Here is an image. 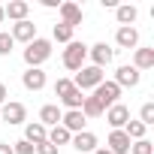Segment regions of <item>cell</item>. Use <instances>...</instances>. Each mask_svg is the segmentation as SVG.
<instances>
[{"label":"cell","instance_id":"d4e9b609","mask_svg":"<svg viewBox=\"0 0 154 154\" xmlns=\"http://www.w3.org/2000/svg\"><path fill=\"white\" fill-rule=\"evenodd\" d=\"M103 112H106V109H103L94 97H85V100H82V115H85V118H100Z\"/></svg>","mask_w":154,"mask_h":154},{"label":"cell","instance_id":"8992f818","mask_svg":"<svg viewBox=\"0 0 154 154\" xmlns=\"http://www.w3.org/2000/svg\"><path fill=\"white\" fill-rule=\"evenodd\" d=\"M0 121H6V124H27V109H24V103L6 100L3 106H0Z\"/></svg>","mask_w":154,"mask_h":154},{"label":"cell","instance_id":"cb8c5ba5","mask_svg":"<svg viewBox=\"0 0 154 154\" xmlns=\"http://www.w3.org/2000/svg\"><path fill=\"white\" fill-rule=\"evenodd\" d=\"M82 100H85V94H82L79 88H72L66 97H60V106H63L66 112H69V109H82Z\"/></svg>","mask_w":154,"mask_h":154},{"label":"cell","instance_id":"8fae6325","mask_svg":"<svg viewBox=\"0 0 154 154\" xmlns=\"http://www.w3.org/2000/svg\"><path fill=\"white\" fill-rule=\"evenodd\" d=\"M9 36H12L15 42H24V45H27V42L36 39V24H33L30 18H24V21H18V24L9 27Z\"/></svg>","mask_w":154,"mask_h":154},{"label":"cell","instance_id":"3957f363","mask_svg":"<svg viewBox=\"0 0 154 154\" xmlns=\"http://www.w3.org/2000/svg\"><path fill=\"white\" fill-rule=\"evenodd\" d=\"M85 60H88V45H85V42H79V39L66 42V48H63V66H66V69L79 72V69L85 66Z\"/></svg>","mask_w":154,"mask_h":154},{"label":"cell","instance_id":"9c48e42d","mask_svg":"<svg viewBox=\"0 0 154 154\" xmlns=\"http://www.w3.org/2000/svg\"><path fill=\"white\" fill-rule=\"evenodd\" d=\"M69 145L79 151V154H94V151H97V145H100V139H97L91 130H82V133H72Z\"/></svg>","mask_w":154,"mask_h":154},{"label":"cell","instance_id":"e0dca14e","mask_svg":"<svg viewBox=\"0 0 154 154\" xmlns=\"http://www.w3.org/2000/svg\"><path fill=\"white\" fill-rule=\"evenodd\" d=\"M115 42L121 48H139V30L136 27H118L115 30Z\"/></svg>","mask_w":154,"mask_h":154},{"label":"cell","instance_id":"7402d4cb","mask_svg":"<svg viewBox=\"0 0 154 154\" xmlns=\"http://www.w3.org/2000/svg\"><path fill=\"white\" fill-rule=\"evenodd\" d=\"M72 33H75V30H72V27H66V24H60V21H57V24L51 27V39H54V42H63V45L75 39Z\"/></svg>","mask_w":154,"mask_h":154},{"label":"cell","instance_id":"f546056e","mask_svg":"<svg viewBox=\"0 0 154 154\" xmlns=\"http://www.w3.org/2000/svg\"><path fill=\"white\" fill-rule=\"evenodd\" d=\"M12 154H36V145H30L27 139H18L12 142Z\"/></svg>","mask_w":154,"mask_h":154},{"label":"cell","instance_id":"e575fe53","mask_svg":"<svg viewBox=\"0 0 154 154\" xmlns=\"http://www.w3.org/2000/svg\"><path fill=\"white\" fill-rule=\"evenodd\" d=\"M94 154H109V151H106V148H97V151H94Z\"/></svg>","mask_w":154,"mask_h":154},{"label":"cell","instance_id":"d6986e66","mask_svg":"<svg viewBox=\"0 0 154 154\" xmlns=\"http://www.w3.org/2000/svg\"><path fill=\"white\" fill-rule=\"evenodd\" d=\"M130 66H136L139 72L142 69H151L154 66V48H133V63Z\"/></svg>","mask_w":154,"mask_h":154},{"label":"cell","instance_id":"484cf974","mask_svg":"<svg viewBox=\"0 0 154 154\" xmlns=\"http://www.w3.org/2000/svg\"><path fill=\"white\" fill-rule=\"evenodd\" d=\"M72 88H75V85H72V79H57V82H54V88H51V91H54V97H57V100H60V97H66V94H69V91H72Z\"/></svg>","mask_w":154,"mask_h":154},{"label":"cell","instance_id":"ba28073f","mask_svg":"<svg viewBox=\"0 0 154 154\" xmlns=\"http://www.w3.org/2000/svg\"><path fill=\"white\" fill-rule=\"evenodd\" d=\"M112 82H115L121 91H124V88H136V85L142 82V72H139L136 66L124 63V66H118V69H115V79H112Z\"/></svg>","mask_w":154,"mask_h":154},{"label":"cell","instance_id":"5bb4252c","mask_svg":"<svg viewBox=\"0 0 154 154\" xmlns=\"http://www.w3.org/2000/svg\"><path fill=\"white\" fill-rule=\"evenodd\" d=\"M3 12H6V18L12 24H18V21H24L30 15V3H27V0H9V3L3 6Z\"/></svg>","mask_w":154,"mask_h":154},{"label":"cell","instance_id":"277c9868","mask_svg":"<svg viewBox=\"0 0 154 154\" xmlns=\"http://www.w3.org/2000/svg\"><path fill=\"white\" fill-rule=\"evenodd\" d=\"M103 109H109V106H115V103H121V88L112 82V79H106V82H100L97 88H94V94H91Z\"/></svg>","mask_w":154,"mask_h":154},{"label":"cell","instance_id":"4fadbf2b","mask_svg":"<svg viewBox=\"0 0 154 154\" xmlns=\"http://www.w3.org/2000/svg\"><path fill=\"white\" fill-rule=\"evenodd\" d=\"M85 124H88V118L82 115V109H69V112L60 115V127H66L69 133H82Z\"/></svg>","mask_w":154,"mask_h":154},{"label":"cell","instance_id":"d6a6232c","mask_svg":"<svg viewBox=\"0 0 154 154\" xmlns=\"http://www.w3.org/2000/svg\"><path fill=\"white\" fill-rule=\"evenodd\" d=\"M0 154H12V145L9 142H0Z\"/></svg>","mask_w":154,"mask_h":154},{"label":"cell","instance_id":"1f68e13d","mask_svg":"<svg viewBox=\"0 0 154 154\" xmlns=\"http://www.w3.org/2000/svg\"><path fill=\"white\" fill-rule=\"evenodd\" d=\"M6 97H9V91H6V85H3V82H0V106L6 103Z\"/></svg>","mask_w":154,"mask_h":154},{"label":"cell","instance_id":"52a82bcc","mask_svg":"<svg viewBox=\"0 0 154 154\" xmlns=\"http://www.w3.org/2000/svg\"><path fill=\"white\" fill-rule=\"evenodd\" d=\"M57 12H60V24H66V27H79L82 24V18H85V12H82V6L79 3H72V0H63V3L57 6Z\"/></svg>","mask_w":154,"mask_h":154},{"label":"cell","instance_id":"9a60e30c","mask_svg":"<svg viewBox=\"0 0 154 154\" xmlns=\"http://www.w3.org/2000/svg\"><path fill=\"white\" fill-rule=\"evenodd\" d=\"M60 115H63V109L57 106V103H45L42 109H39V124L48 130V127H57L60 124Z\"/></svg>","mask_w":154,"mask_h":154},{"label":"cell","instance_id":"603a6c76","mask_svg":"<svg viewBox=\"0 0 154 154\" xmlns=\"http://www.w3.org/2000/svg\"><path fill=\"white\" fill-rule=\"evenodd\" d=\"M145 130H148V127H145L142 121H133V118H130V121H127V127H124V133H127V139H130V142L145 139Z\"/></svg>","mask_w":154,"mask_h":154},{"label":"cell","instance_id":"2e32d148","mask_svg":"<svg viewBox=\"0 0 154 154\" xmlns=\"http://www.w3.org/2000/svg\"><path fill=\"white\" fill-rule=\"evenodd\" d=\"M115 18H118L121 27H133L136 18H139V9H136L133 3H118V6H115Z\"/></svg>","mask_w":154,"mask_h":154},{"label":"cell","instance_id":"ffe728a7","mask_svg":"<svg viewBox=\"0 0 154 154\" xmlns=\"http://www.w3.org/2000/svg\"><path fill=\"white\" fill-rule=\"evenodd\" d=\"M45 136H48V130H45L39 121H27V124H24V139H27L30 145H39V142H45Z\"/></svg>","mask_w":154,"mask_h":154},{"label":"cell","instance_id":"4dcf8cb0","mask_svg":"<svg viewBox=\"0 0 154 154\" xmlns=\"http://www.w3.org/2000/svg\"><path fill=\"white\" fill-rule=\"evenodd\" d=\"M36 154H57V145H51V142L45 139V142L36 145Z\"/></svg>","mask_w":154,"mask_h":154},{"label":"cell","instance_id":"7a4b0ae2","mask_svg":"<svg viewBox=\"0 0 154 154\" xmlns=\"http://www.w3.org/2000/svg\"><path fill=\"white\" fill-rule=\"evenodd\" d=\"M100 82H106V72H103L100 66H91V63H85L79 72H75V79H72V85L79 88L82 94H85V91H94Z\"/></svg>","mask_w":154,"mask_h":154},{"label":"cell","instance_id":"5b68a950","mask_svg":"<svg viewBox=\"0 0 154 154\" xmlns=\"http://www.w3.org/2000/svg\"><path fill=\"white\" fill-rule=\"evenodd\" d=\"M88 57H91V66L106 69L112 63V57H115V48L109 42H94V45H88Z\"/></svg>","mask_w":154,"mask_h":154},{"label":"cell","instance_id":"30bf717a","mask_svg":"<svg viewBox=\"0 0 154 154\" xmlns=\"http://www.w3.org/2000/svg\"><path fill=\"white\" fill-rule=\"evenodd\" d=\"M103 115H106V121H109V127H112V130H124V127H127V121H130V109H127L124 103L109 106Z\"/></svg>","mask_w":154,"mask_h":154},{"label":"cell","instance_id":"836d02e7","mask_svg":"<svg viewBox=\"0 0 154 154\" xmlns=\"http://www.w3.org/2000/svg\"><path fill=\"white\" fill-rule=\"evenodd\" d=\"M6 21V12H3V3H0V24H3Z\"/></svg>","mask_w":154,"mask_h":154},{"label":"cell","instance_id":"7c38bea8","mask_svg":"<svg viewBox=\"0 0 154 154\" xmlns=\"http://www.w3.org/2000/svg\"><path fill=\"white\" fill-rule=\"evenodd\" d=\"M130 139H127V133L124 130H112L109 133V139H106V151L109 154H130Z\"/></svg>","mask_w":154,"mask_h":154},{"label":"cell","instance_id":"f1b7e54d","mask_svg":"<svg viewBox=\"0 0 154 154\" xmlns=\"http://www.w3.org/2000/svg\"><path fill=\"white\" fill-rule=\"evenodd\" d=\"M130 154H154L151 139H139V142H133V145H130Z\"/></svg>","mask_w":154,"mask_h":154},{"label":"cell","instance_id":"44dd1931","mask_svg":"<svg viewBox=\"0 0 154 154\" xmlns=\"http://www.w3.org/2000/svg\"><path fill=\"white\" fill-rule=\"evenodd\" d=\"M45 139H48L51 145H57V148H60V145H69L72 133H69L66 127H60V124H57V127H48V136H45Z\"/></svg>","mask_w":154,"mask_h":154},{"label":"cell","instance_id":"4316f807","mask_svg":"<svg viewBox=\"0 0 154 154\" xmlns=\"http://www.w3.org/2000/svg\"><path fill=\"white\" fill-rule=\"evenodd\" d=\"M12 45H15V39L9 36V30H0V57L12 54Z\"/></svg>","mask_w":154,"mask_h":154},{"label":"cell","instance_id":"6da1fadb","mask_svg":"<svg viewBox=\"0 0 154 154\" xmlns=\"http://www.w3.org/2000/svg\"><path fill=\"white\" fill-rule=\"evenodd\" d=\"M48 57H51V39L36 36L33 42L24 45V63H27V69H42V63Z\"/></svg>","mask_w":154,"mask_h":154},{"label":"cell","instance_id":"ac0fdd59","mask_svg":"<svg viewBox=\"0 0 154 154\" xmlns=\"http://www.w3.org/2000/svg\"><path fill=\"white\" fill-rule=\"evenodd\" d=\"M21 85L27 91H42L45 88V72L42 69H24L21 72Z\"/></svg>","mask_w":154,"mask_h":154},{"label":"cell","instance_id":"83f0119b","mask_svg":"<svg viewBox=\"0 0 154 154\" xmlns=\"http://www.w3.org/2000/svg\"><path fill=\"white\" fill-rule=\"evenodd\" d=\"M139 121H142L145 127L154 124V103H142V109H139Z\"/></svg>","mask_w":154,"mask_h":154}]
</instances>
